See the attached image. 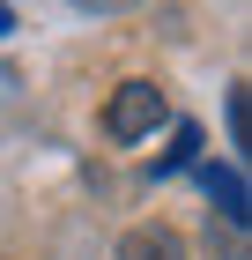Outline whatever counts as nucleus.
<instances>
[{"mask_svg":"<svg viewBox=\"0 0 252 260\" xmlns=\"http://www.w3.org/2000/svg\"><path fill=\"white\" fill-rule=\"evenodd\" d=\"M208 253H215V260H252V253H245V231H237V223H208Z\"/></svg>","mask_w":252,"mask_h":260,"instance_id":"nucleus-5","label":"nucleus"},{"mask_svg":"<svg viewBox=\"0 0 252 260\" xmlns=\"http://www.w3.org/2000/svg\"><path fill=\"white\" fill-rule=\"evenodd\" d=\"M230 149H245V89H230Z\"/></svg>","mask_w":252,"mask_h":260,"instance_id":"nucleus-6","label":"nucleus"},{"mask_svg":"<svg viewBox=\"0 0 252 260\" xmlns=\"http://www.w3.org/2000/svg\"><path fill=\"white\" fill-rule=\"evenodd\" d=\"M193 171H200V186H208L215 216L245 231V216H252V193H245V179H237V164H193Z\"/></svg>","mask_w":252,"mask_h":260,"instance_id":"nucleus-2","label":"nucleus"},{"mask_svg":"<svg viewBox=\"0 0 252 260\" xmlns=\"http://www.w3.org/2000/svg\"><path fill=\"white\" fill-rule=\"evenodd\" d=\"M8 30H15V8H8V0H0V38H8Z\"/></svg>","mask_w":252,"mask_h":260,"instance_id":"nucleus-8","label":"nucleus"},{"mask_svg":"<svg viewBox=\"0 0 252 260\" xmlns=\"http://www.w3.org/2000/svg\"><path fill=\"white\" fill-rule=\"evenodd\" d=\"M75 8H97V15H126V8H141V0H75Z\"/></svg>","mask_w":252,"mask_h":260,"instance_id":"nucleus-7","label":"nucleus"},{"mask_svg":"<svg viewBox=\"0 0 252 260\" xmlns=\"http://www.w3.org/2000/svg\"><path fill=\"white\" fill-rule=\"evenodd\" d=\"M193 164H200V126H193V119H178L171 149H163V164H156V179H171V171H193Z\"/></svg>","mask_w":252,"mask_h":260,"instance_id":"nucleus-4","label":"nucleus"},{"mask_svg":"<svg viewBox=\"0 0 252 260\" xmlns=\"http://www.w3.org/2000/svg\"><path fill=\"white\" fill-rule=\"evenodd\" d=\"M119 260H186V238H178L171 223H134L119 238Z\"/></svg>","mask_w":252,"mask_h":260,"instance_id":"nucleus-3","label":"nucleus"},{"mask_svg":"<svg viewBox=\"0 0 252 260\" xmlns=\"http://www.w3.org/2000/svg\"><path fill=\"white\" fill-rule=\"evenodd\" d=\"M163 112H171V104H163L156 82H119L112 104H104V134H112V141H141V134L163 126Z\"/></svg>","mask_w":252,"mask_h":260,"instance_id":"nucleus-1","label":"nucleus"}]
</instances>
